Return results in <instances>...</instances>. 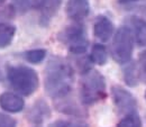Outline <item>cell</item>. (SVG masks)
Instances as JSON below:
<instances>
[{"label": "cell", "mask_w": 146, "mask_h": 127, "mask_svg": "<svg viewBox=\"0 0 146 127\" xmlns=\"http://www.w3.org/2000/svg\"><path fill=\"white\" fill-rule=\"evenodd\" d=\"M3 1H5V0H0V2H3Z\"/></svg>", "instance_id": "603a6c76"}, {"label": "cell", "mask_w": 146, "mask_h": 127, "mask_svg": "<svg viewBox=\"0 0 146 127\" xmlns=\"http://www.w3.org/2000/svg\"><path fill=\"white\" fill-rule=\"evenodd\" d=\"M117 127H142V122L137 114L131 112V114L126 115L119 122Z\"/></svg>", "instance_id": "5bb4252c"}, {"label": "cell", "mask_w": 146, "mask_h": 127, "mask_svg": "<svg viewBox=\"0 0 146 127\" xmlns=\"http://www.w3.org/2000/svg\"><path fill=\"white\" fill-rule=\"evenodd\" d=\"M24 100L15 93L5 92L0 96V106L8 112H19L24 108Z\"/></svg>", "instance_id": "9c48e42d"}, {"label": "cell", "mask_w": 146, "mask_h": 127, "mask_svg": "<svg viewBox=\"0 0 146 127\" xmlns=\"http://www.w3.org/2000/svg\"><path fill=\"white\" fill-rule=\"evenodd\" d=\"M120 2H124V3H126V2H131V1H137V0H119Z\"/></svg>", "instance_id": "7402d4cb"}, {"label": "cell", "mask_w": 146, "mask_h": 127, "mask_svg": "<svg viewBox=\"0 0 146 127\" xmlns=\"http://www.w3.org/2000/svg\"><path fill=\"white\" fill-rule=\"evenodd\" d=\"M62 0H34V6L40 15L42 25H47L48 21L57 13Z\"/></svg>", "instance_id": "52a82bcc"}, {"label": "cell", "mask_w": 146, "mask_h": 127, "mask_svg": "<svg viewBox=\"0 0 146 127\" xmlns=\"http://www.w3.org/2000/svg\"><path fill=\"white\" fill-rule=\"evenodd\" d=\"M133 44L134 42L130 29L128 27H120L115 34L112 41L111 54L113 60L119 64L127 63L133 54V50H134Z\"/></svg>", "instance_id": "277c9868"}, {"label": "cell", "mask_w": 146, "mask_h": 127, "mask_svg": "<svg viewBox=\"0 0 146 127\" xmlns=\"http://www.w3.org/2000/svg\"><path fill=\"white\" fill-rule=\"evenodd\" d=\"M131 24L134 26L137 44L139 46H146V21L139 17H133Z\"/></svg>", "instance_id": "8fae6325"}, {"label": "cell", "mask_w": 146, "mask_h": 127, "mask_svg": "<svg viewBox=\"0 0 146 127\" xmlns=\"http://www.w3.org/2000/svg\"><path fill=\"white\" fill-rule=\"evenodd\" d=\"M125 80H126V83L130 87L137 84V82H138V72H137V69H136V66L134 64L128 66L127 69L125 70Z\"/></svg>", "instance_id": "e0dca14e"}, {"label": "cell", "mask_w": 146, "mask_h": 127, "mask_svg": "<svg viewBox=\"0 0 146 127\" xmlns=\"http://www.w3.org/2000/svg\"><path fill=\"white\" fill-rule=\"evenodd\" d=\"M89 0H69L66 5V14L73 20H81L89 14Z\"/></svg>", "instance_id": "ba28073f"}, {"label": "cell", "mask_w": 146, "mask_h": 127, "mask_svg": "<svg viewBox=\"0 0 146 127\" xmlns=\"http://www.w3.org/2000/svg\"><path fill=\"white\" fill-rule=\"evenodd\" d=\"M46 55V51L43 50V49H38V50H32V51H28L25 53V59L31 62V63H39L44 60Z\"/></svg>", "instance_id": "2e32d148"}, {"label": "cell", "mask_w": 146, "mask_h": 127, "mask_svg": "<svg viewBox=\"0 0 146 127\" xmlns=\"http://www.w3.org/2000/svg\"><path fill=\"white\" fill-rule=\"evenodd\" d=\"M145 98H146V92H145Z\"/></svg>", "instance_id": "cb8c5ba5"}, {"label": "cell", "mask_w": 146, "mask_h": 127, "mask_svg": "<svg viewBox=\"0 0 146 127\" xmlns=\"http://www.w3.org/2000/svg\"><path fill=\"white\" fill-rule=\"evenodd\" d=\"M112 98L113 104L116 105L117 109L123 114H131L136 110V100L131 93L127 90L123 89L121 87H112Z\"/></svg>", "instance_id": "8992f818"}, {"label": "cell", "mask_w": 146, "mask_h": 127, "mask_svg": "<svg viewBox=\"0 0 146 127\" xmlns=\"http://www.w3.org/2000/svg\"><path fill=\"white\" fill-rule=\"evenodd\" d=\"M32 3H33V0H14L13 7H14V10L18 11L19 14H24L31 8Z\"/></svg>", "instance_id": "ac0fdd59"}, {"label": "cell", "mask_w": 146, "mask_h": 127, "mask_svg": "<svg viewBox=\"0 0 146 127\" xmlns=\"http://www.w3.org/2000/svg\"><path fill=\"white\" fill-rule=\"evenodd\" d=\"M16 28L9 24H0V49L7 47L15 35Z\"/></svg>", "instance_id": "7c38bea8"}, {"label": "cell", "mask_w": 146, "mask_h": 127, "mask_svg": "<svg viewBox=\"0 0 146 127\" xmlns=\"http://www.w3.org/2000/svg\"><path fill=\"white\" fill-rule=\"evenodd\" d=\"M38 105H39L38 107H37V105H35L33 107L34 108L33 110L36 111V114L33 112V115L31 116V119L33 122H36V123H39V122L44 120V118H46V116L50 114V111L47 109V106L44 102H38Z\"/></svg>", "instance_id": "9a60e30c"}, {"label": "cell", "mask_w": 146, "mask_h": 127, "mask_svg": "<svg viewBox=\"0 0 146 127\" xmlns=\"http://www.w3.org/2000/svg\"><path fill=\"white\" fill-rule=\"evenodd\" d=\"M106 97V82L104 76L94 70L84 72L80 84V98L84 105H92Z\"/></svg>", "instance_id": "7a4b0ae2"}, {"label": "cell", "mask_w": 146, "mask_h": 127, "mask_svg": "<svg viewBox=\"0 0 146 127\" xmlns=\"http://www.w3.org/2000/svg\"><path fill=\"white\" fill-rule=\"evenodd\" d=\"M91 61L99 64V65H104L107 61V52L104 45L101 44H96L92 47L91 51Z\"/></svg>", "instance_id": "4fadbf2b"}, {"label": "cell", "mask_w": 146, "mask_h": 127, "mask_svg": "<svg viewBox=\"0 0 146 127\" xmlns=\"http://www.w3.org/2000/svg\"><path fill=\"white\" fill-rule=\"evenodd\" d=\"M0 127H16V122L11 117L0 114Z\"/></svg>", "instance_id": "ffe728a7"}, {"label": "cell", "mask_w": 146, "mask_h": 127, "mask_svg": "<svg viewBox=\"0 0 146 127\" xmlns=\"http://www.w3.org/2000/svg\"><path fill=\"white\" fill-rule=\"evenodd\" d=\"M60 39L74 54H82L87 51L88 39L81 25H72L65 28L60 35Z\"/></svg>", "instance_id": "5b68a950"}, {"label": "cell", "mask_w": 146, "mask_h": 127, "mask_svg": "<svg viewBox=\"0 0 146 127\" xmlns=\"http://www.w3.org/2000/svg\"><path fill=\"white\" fill-rule=\"evenodd\" d=\"M139 64H141V70H142V72L146 75V50L143 53H141V55H139Z\"/></svg>", "instance_id": "44dd1931"}, {"label": "cell", "mask_w": 146, "mask_h": 127, "mask_svg": "<svg viewBox=\"0 0 146 127\" xmlns=\"http://www.w3.org/2000/svg\"><path fill=\"white\" fill-rule=\"evenodd\" d=\"M0 76H1V75H0Z\"/></svg>", "instance_id": "d4e9b609"}, {"label": "cell", "mask_w": 146, "mask_h": 127, "mask_svg": "<svg viewBox=\"0 0 146 127\" xmlns=\"http://www.w3.org/2000/svg\"><path fill=\"white\" fill-rule=\"evenodd\" d=\"M52 127H88L86 123L74 122V120H57L52 125Z\"/></svg>", "instance_id": "d6986e66"}, {"label": "cell", "mask_w": 146, "mask_h": 127, "mask_svg": "<svg viewBox=\"0 0 146 127\" xmlns=\"http://www.w3.org/2000/svg\"><path fill=\"white\" fill-rule=\"evenodd\" d=\"M73 71L64 60L53 57L45 70V90L55 99L65 97L72 89Z\"/></svg>", "instance_id": "6da1fadb"}, {"label": "cell", "mask_w": 146, "mask_h": 127, "mask_svg": "<svg viewBox=\"0 0 146 127\" xmlns=\"http://www.w3.org/2000/svg\"><path fill=\"white\" fill-rule=\"evenodd\" d=\"M7 74L11 87L23 96H31L38 88L37 73L28 66H10Z\"/></svg>", "instance_id": "3957f363"}, {"label": "cell", "mask_w": 146, "mask_h": 127, "mask_svg": "<svg viewBox=\"0 0 146 127\" xmlns=\"http://www.w3.org/2000/svg\"><path fill=\"white\" fill-rule=\"evenodd\" d=\"M93 31H94V35L98 39H100L101 42H107L112 36L113 25L109 20V18L105 16H99L94 21Z\"/></svg>", "instance_id": "30bf717a"}]
</instances>
